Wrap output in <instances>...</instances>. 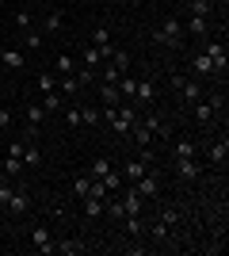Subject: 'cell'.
I'll list each match as a JSON object with an SVG mask.
<instances>
[{
    "mask_svg": "<svg viewBox=\"0 0 229 256\" xmlns=\"http://www.w3.org/2000/svg\"><path fill=\"white\" fill-rule=\"evenodd\" d=\"M138 104H119V111H115V118H111V130H115V134H119V138H130V130L138 126Z\"/></svg>",
    "mask_w": 229,
    "mask_h": 256,
    "instance_id": "obj_1",
    "label": "cell"
},
{
    "mask_svg": "<svg viewBox=\"0 0 229 256\" xmlns=\"http://www.w3.org/2000/svg\"><path fill=\"white\" fill-rule=\"evenodd\" d=\"M153 42H157V46H168V50H172V46H180V42H184V23L176 20V16H168V20L153 31Z\"/></svg>",
    "mask_w": 229,
    "mask_h": 256,
    "instance_id": "obj_2",
    "label": "cell"
},
{
    "mask_svg": "<svg viewBox=\"0 0 229 256\" xmlns=\"http://www.w3.org/2000/svg\"><path fill=\"white\" fill-rule=\"evenodd\" d=\"M203 54L214 62V76H218V80H226V69H229V62H226V42H222V38H207V50H203Z\"/></svg>",
    "mask_w": 229,
    "mask_h": 256,
    "instance_id": "obj_3",
    "label": "cell"
},
{
    "mask_svg": "<svg viewBox=\"0 0 229 256\" xmlns=\"http://www.w3.org/2000/svg\"><path fill=\"white\" fill-rule=\"evenodd\" d=\"M119 203H122V214H142L145 210V199H142V192L134 188V184H122L119 188Z\"/></svg>",
    "mask_w": 229,
    "mask_h": 256,
    "instance_id": "obj_4",
    "label": "cell"
},
{
    "mask_svg": "<svg viewBox=\"0 0 229 256\" xmlns=\"http://www.w3.org/2000/svg\"><path fill=\"white\" fill-rule=\"evenodd\" d=\"M172 88H180V100H184V104H199V100H203V84H199V80H187V76H180V73H172Z\"/></svg>",
    "mask_w": 229,
    "mask_h": 256,
    "instance_id": "obj_5",
    "label": "cell"
},
{
    "mask_svg": "<svg viewBox=\"0 0 229 256\" xmlns=\"http://www.w3.org/2000/svg\"><path fill=\"white\" fill-rule=\"evenodd\" d=\"M134 188H138V192H142V199L145 203H149V199H157V195H161V176H157V172H145L142 180H134Z\"/></svg>",
    "mask_w": 229,
    "mask_h": 256,
    "instance_id": "obj_6",
    "label": "cell"
},
{
    "mask_svg": "<svg viewBox=\"0 0 229 256\" xmlns=\"http://www.w3.org/2000/svg\"><path fill=\"white\" fill-rule=\"evenodd\" d=\"M130 100H134L138 107H153V104H157V84H153L149 76H145V80H138V88H134Z\"/></svg>",
    "mask_w": 229,
    "mask_h": 256,
    "instance_id": "obj_7",
    "label": "cell"
},
{
    "mask_svg": "<svg viewBox=\"0 0 229 256\" xmlns=\"http://www.w3.org/2000/svg\"><path fill=\"white\" fill-rule=\"evenodd\" d=\"M176 160V176H180V180H199V160L195 157H172Z\"/></svg>",
    "mask_w": 229,
    "mask_h": 256,
    "instance_id": "obj_8",
    "label": "cell"
},
{
    "mask_svg": "<svg viewBox=\"0 0 229 256\" xmlns=\"http://www.w3.org/2000/svg\"><path fill=\"white\" fill-rule=\"evenodd\" d=\"M145 172H149V160H142V157H134V160H126V164H122V172H119V176H122V180H142V176H145Z\"/></svg>",
    "mask_w": 229,
    "mask_h": 256,
    "instance_id": "obj_9",
    "label": "cell"
},
{
    "mask_svg": "<svg viewBox=\"0 0 229 256\" xmlns=\"http://www.w3.org/2000/svg\"><path fill=\"white\" fill-rule=\"evenodd\" d=\"M130 138H134V146H138V150H153V142H157V134H153L149 126H145L142 118H138V126L130 130Z\"/></svg>",
    "mask_w": 229,
    "mask_h": 256,
    "instance_id": "obj_10",
    "label": "cell"
},
{
    "mask_svg": "<svg viewBox=\"0 0 229 256\" xmlns=\"http://www.w3.org/2000/svg\"><path fill=\"white\" fill-rule=\"evenodd\" d=\"M207 157H210V164H214V168H226V157H229V142H226V138H218L214 146H210V153H207Z\"/></svg>",
    "mask_w": 229,
    "mask_h": 256,
    "instance_id": "obj_11",
    "label": "cell"
},
{
    "mask_svg": "<svg viewBox=\"0 0 229 256\" xmlns=\"http://www.w3.org/2000/svg\"><path fill=\"white\" fill-rule=\"evenodd\" d=\"M27 210H31V195H27V192H11L8 214H15V218H19V214H27Z\"/></svg>",
    "mask_w": 229,
    "mask_h": 256,
    "instance_id": "obj_12",
    "label": "cell"
},
{
    "mask_svg": "<svg viewBox=\"0 0 229 256\" xmlns=\"http://www.w3.org/2000/svg\"><path fill=\"white\" fill-rule=\"evenodd\" d=\"M191 107H195V122L199 126H214V115H218V111H214L207 100H199V104H191Z\"/></svg>",
    "mask_w": 229,
    "mask_h": 256,
    "instance_id": "obj_13",
    "label": "cell"
},
{
    "mask_svg": "<svg viewBox=\"0 0 229 256\" xmlns=\"http://www.w3.org/2000/svg\"><path fill=\"white\" fill-rule=\"evenodd\" d=\"M191 73H195V76H214V62H210L207 54L199 50L195 58H191Z\"/></svg>",
    "mask_w": 229,
    "mask_h": 256,
    "instance_id": "obj_14",
    "label": "cell"
},
{
    "mask_svg": "<svg viewBox=\"0 0 229 256\" xmlns=\"http://www.w3.org/2000/svg\"><path fill=\"white\" fill-rule=\"evenodd\" d=\"M31 241H34V248H38V252H54V241H50V230H46V226H34Z\"/></svg>",
    "mask_w": 229,
    "mask_h": 256,
    "instance_id": "obj_15",
    "label": "cell"
},
{
    "mask_svg": "<svg viewBox=\"0 0 229 256\" xmlns=\"http://www.w3.org/2000/svg\"><path fill=\"white\" fill-rule=\"evenodd\" d=\"M23 115H27V126H31V134H38V126L46 122V111H42L38 104H27V111H23Z\"/></svg>",
    "mask_w": 229,
    "mask_h": 256,
    "instance_id": "obj_16",
    "label": "cell"
},
{
    "mask_svg": "<svg viewBox=\"0 0 229 256\" xmlns=\"http://www.w3.org/2000/svg\"><path fill=\"white\" fill-rule=\"evenodd\" d=\"M187 31L195 34V38H210V20L207 16H191V20H187Z\"/></svg>",
    "mask_w": 229,
    "mask_h": 256,
    "instance_id": "obj_17",
    "label": "cell"
},
{
    "mask_svg": "<svg viewBox=\"0 0 229 256\" xmlns=\"http://www.w3.org/2000/svg\"><path fill=\"white\" fill-rule=\"evenodd\" d=\"M54 69H57V76H73L76 69H80V62H76V58H69V54H61V58L54 62Z\"/></svg>",
    "mask_w": 229,
    "mask_h": 256,
    "instance_id": "obj_18",
    "label": "cell"
},
{
    "mask_svg": "<svg viewBox=\"0 0 229 256\" xmlns=\"http://www.w3.org/2000/svg\"><path fill=\"white\" fill-rule=\"evenodd\" d=\"M99 100H103V107H119V100H122L119 84H99Z\"/></svg>",
    "mask_w": 229,
    "mask_h": 256,
    "instance_id": "obj_19",
    "label": "cell"
},
{
    "mask_svg": "<svg viewBox=\"0 0 229 256\" xmlns=\"http://www.w3.org/2000/svg\"><path fill=\"white\" fill-rule=\"evenodd\" d=\"M61 107H65V96H61V92H42V111L46 115H50V111H61Z\"/></svg>",
    "mask_w": 229,
    "mask_h": 256,
    "instance_id": "obj_20",
    "label": "cell"
},
{
    "mask_svg": "<svg viewBox=\"0 0 229 256\" xmlns=\"http://www.w3.org/2000/svg\"><path fill=\"white\" fill-rule=\"evenodd\" d=\"M61 27H65V12H61V8H54V12H50V16H46V23H42V31L57 34V31H61Z\"/></svg>",
    "mask_w": 229,
    "mask_h": 256,
    "instance_id": "obj_21",
    "label": "cell"
},
{
    "mask_svg": "<svg viewBox=\"0 0 229 256\" xmlns=\"http://www.w3.org/2000/svg\"><path fill=\"white\" fill-rule=\"evenodd\" d=\"M195 142H191V138H176L172 142V157H195Z\"/></svg>",
    "mask_w": 229,
    "mask_h": 256,
    "instance_id": "obj_22",
    "label": "cell"
},
{
    "mask_svg": "<svg viewBox=\"0 0 229 256\" xmlns=\"http://www.w3.org/2000/svg\"><path fill=\"white\" fill-rule=\"evenodd\" d=\"M23 168H27V164H23L19 157H8V153H4V172H8L11 180H19V176H23Z\"/></svg>",
    "mask_w": 229,
    "mask_h": 256,
    "instance_id": "obj_23",
    "label": "cell"
},
{
    "mask_svg": "<svg viewBox=\"0 0 229 256\" xmlns=\"http://www.w3.org/2000/svg\"><path fill=\"white\" fill-rule=\"evenodd\" d=\"M111 168H115V164H111L107 157H96V160H92V168H88V176H96V180H103V176H107Z\"/></svg>",
    "mask_w": 229,
    "mask_h": 256,
    "instance_id": "obj_24",
    "label": "cell"
},
{
    "mask_svg": "<svg viewBox=\"0 0 229 256\" xmlns=\"http://www.w3.org/2000/svg\"><path fill=\"white\" fill-rule=\"evenodd\" d=\"M0 62L8 65V69H23V65H27V58H23L19 50H4V54H0Z\"/></svg>",
    "mask_w": 229,
    "mask_h": 256,
    "instance_id": "obj_25",
    "label": "cell"
},
{
    "mask_svg": "<svg viewBox=\"0 0 229 256\" xmlns=\"http://www.w3.org/2000/svg\"><path fill=\"white\" fill-rule=\"evenodd\" d=\"M80 65H84V69H96V65H103V58H99L96 46H84V54H80Z\"/></svg>",
    "mask_w": 229,
    "mask_h": 256,
    "instance_id": "obj_26",
    "label": "cell"
},
{
    "mask_svg": "<svg viewBox=\"0 0 229 256\" xmlns=\"http://www.w3.org/2000/svg\"><path fill=\"white\" fill-rule=\"evenodd\" d=\"M54 252H61V256H80V252H84V245H80V241H57Z\"/></svg>",
    "mask_w": 229,
    "mask_h": 256,
    "instance_id": "obj_27",
    "label": "cell"
},
{
    "mask_svg": "<svg viewBox=\"0 0 229 256\" xmlns=\"http://www.w3.org/2000/svg\"><path fill=\"white\" fill-rule=\"evenodd\" d=\"M57 92H61V96H65V92H69V96H73V92H80V80H76V73H73V76H61V80H57Z\"/></svg>",
    "mask_w": 229,
    "mask_h": 256,
    "instance_id": "obj_28",
    "label": "cell"
},
{
    "mask_svg": "<svg viewBox=\"0 0 229 256\" xmlns=\"http://www.w3.org/2000/svg\"><path fill=\"white\" fill-rule=\"evenodd\" d=\"M134 88H138V76L122 73V76H119V92H122V96H126V100H130V96H134Z\"/></svg>",
    "mask_w": 229,
    "mask_h": 256,
    "instance_id": "obj_29",
    "label": "cell"
},
{
    "mask_svg": "<svg viewBox=\"0 0 229 256\" xmlns=\"http://www.w3.org/2000/svg\"><path fill=\"white\" fill-rule=\"evenodd\" d=\"M84 214H88V218H99V214H103V199H92V195H84Z\"/></svg>",
    "mask_w": 229,
    "mask_h": 256,
    "instance_id": "obj_30",
    "label": "cell"
},
{
    "mask_svg": "<svg viewBox=\"0 0 229 256\" xmlns=\"http://www.w3.org/2000/svg\"><path fill=\"white\" fill-rule=\"evenodd\" d=\"M80 126H99V111L96 107H80Z\"/></svg>",
    "mask_w": 229,
    "mask_h": 256,
    "instance_id": "obj_31",
    "label": "cell"
},
{
    "mask_svg": "<svg viewBox=\"0 0 229 256\" xmlns=\"http://www.w3.org/2000/svg\"><path fill=\"white\" fill-rule=\"evenodd\" d=\"M153 237H157V241H168V237H172V226L164 222V218H157V222H153Z\"/></svg>",
    "mask_w": 229,
    "mask_h": 256,
    "instance_id": "obj_32",
    "label": "cell"
},
{
    "mask_svg": "<svg viewBox=\"0 0 229 256\" xmlns=\"http://www.w3.org/2000/svg\"><path fill=\"white\" fill-rule=\"evenodd\" d=\"M187 4H191V16H207V20H210V12H214V8H210V0H187Z\"/></svg>",
    "mask_w": 229,
    "mask_h": 256,
    "instance_id": "obj_33",
    "label": "cell"
},
{
    "mask_svg": "<svg viewBox=\"0 0 229 256\" xmlns=\"http://www.w3.org/2000/svg\"><path fill=\"white\" fill-rule=\"evenodd\" d=\"M57 88V76L54 73H38V92H54Z\"/></svg>",
    "mask_w": 229,
    "mask_h": 256,
    "instance_id": "obj_34",
    "label": "cell"
},
{
    "mask_svg": "<svg viewBox=\"0 0 229 256\" xmlns=\"http://www.w3.org/2000/svg\"><path fill=\"white\" fill-rule=\"evenodd\" d=\"M88 188H92V176H80V180H73V195H76V199H84Z\"/></svg>",
    "mask_w": 229,
    "mask_h": 256,
    "instance_id": "obj_35",
    "label": "cell"
},
{
    "mask_svg": "<svg viewBox=\"0 0 229 256\" xmlns=\"http://www.w3.org/2000/svg\"><path fill=\"white\" fill-rule=\"evenodd\" d=\"M15 27H23V31H31V27H34V20H31V12H27V8L15 12Z\"/></svg>",
    "mask_w": 229,
    "mask_h": 256,
    "instance_id": "obj_36",
    "label": "cell"
},
{
    "mask_svg": "<svg viewBox=\"0 0 229 256\" xmlns=\"http://www.w3.org/2000/svg\"><path fill=\"white\" fill-rule=\"evenodd\" d=\"M119 76H122V69L107 62V69H103V84H119Z\"/></svg>",
    "mask_w": 229,
    "mask_h": 256,
    "instance_id": "obj_37",
    "label": "cell"
},
{
    "mask_svg": "<svg viewBox=\"0 0 229 256\" xmlns=\"http://www.w3.org/2000/svg\"><path fill=\"white\" fill-rule=\"evenodd\" d=\"M23 164H42V153H38V146H27V150H23Z\"/></svg>",
    "mask_w": 229,
    "mask_h": 256,
    "instance_id": "obj_38",
    "label": "cell"
},
{
    "mask_svg": "<svg viewBox=\"0 0 229 256\" xmlns=\"http://www.w3.org/2000/svg\"><path fill=\"white\" fill-rule=\"evenodd\" d=\"M23 42H27V50H42V34H38V31H27V34H23Z\"/></svg>",
    "mask_w": 229,
    "mask_h": 256,
    "instance_id": "obj_39",
    "label": "cell"
},
{
    "mask_svg": "<svg viewBox=\"0 0 229 256\" xmlns=\"http://www.w3.org/2000/svg\"><path fill=\"white\" fill-rule=\"evenodd\" d=\"M161 218H164L168 226H180V218H184V214L176 210V206H164V210H161Z\"/></svg>",
    "mask_w": 229,
    "mask_h": 256,
    "instance_id": "obj_40",
    "label": "cell"
},
{
    "mask_svg": "<svg viewBox=\"0 0 229 256\" xmlns=\"http://www.w3.org/2000/svg\"><path fill=\"white\" fill-rule=\"evenodd\" d=\"M103 184H107L111 192H119V188H122V176H119V172H115V168H111L107 176H103Z\"/></svg>",
    "mask_w": 229,
    "mask_h": 256,
    "instance_id": "obj_41",
    "label": "cell"
},
{
    "mask_svg": "<svg viewBox=\"0 0 229 256\" xmlns=\"http://www.w3.org/2000/svg\"><path fill=\"white\" fill-rule=\"evenodd\" d=\"M23 150H27V142H8V157H19L23 160Z\"/></svg>",
    "mask_w": 229,
    "mask_h": 256,
    "instance_id": "obj_42",
    "label": "cell"
},
{
    "mask_svg": "<svg viewBox=\"0 0 229 256\" xmlns=\"http://www.w3.org/2000/svg\"><path fill=\"white\" fill-rule=\"evenodd\" d=\"M11 192H15V188H11V184H0V206H8Z\"/></svg>",
    "mask_w": 229,
    "mask_h": 256,
    "instance_id": "obj_43",
    "label": "cell"
},
{
    "mask_svg": "<svg viewBox=\"0 0 229 256\" xmlns=\"http://www.w3.org/2000/svg\"><path fill=\"white\" fill-rule=\"evenodd\" d=\"M65 118H69V126H80V107H69Z\"/></svg>",
    "mask_w": 229,
    "mask_h": 256,
    "instance_id": "obj_44",
    "label": "cell"
},
{
    "mask_svg": "<svg viewBox=\"0 0 229 256\" xmlns=\"http://www.w3.org/2000/svg\"><path fill=\"white\" fill-rule=\"evenodd\" d=\"M8 122H11V111H8V107H0V126L8 130Z\"/></svg>",
    "mask_w": 229,
    "mask_h": 256,
    "instance_id": "obj_45",
    "label": "cell"
},
{
    "mask_svg": "<svg viewBox=\"0 0 229 256\" xmlns=\"http://www.w3.org/2000/svg\"><path fill=\"white\" fill-rule=\"evenodd\" d=\"M0 214H4V206H0Z\"/></svg>",
    "mask_w": 229,
    "mask_h": 256,
    "instance_id": "obj_46",
    "label": "cell"
}]
</instances>
